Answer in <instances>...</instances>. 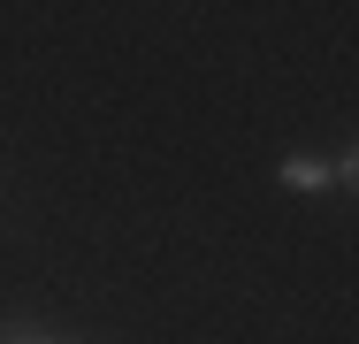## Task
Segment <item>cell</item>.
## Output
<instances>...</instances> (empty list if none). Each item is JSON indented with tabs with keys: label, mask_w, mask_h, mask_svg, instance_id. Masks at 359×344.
I'll return each mask as SVG.
<instances>
[{
	"label": "cell",
	"mask_w": 359,
	"mask_h": 344,
	"mask_svg": "<svg viewBox=\"0 0 359 344\" xmlns=\"http://www.w3.org/2000/svg\"><path fill=\"white\" fill-rule=\"evenodd\" d=\"M276 176H283V192H329L337 184V153H283Z\"/></svg>",
	"instance_id": "obj_1"
},
{
	"label": "cell",
	"mask_w": 359,
	"mask_h": 344,
	"mask_svg": "<svg viewBox=\"0 0 359 344\" xmlns=\"http://www.w3.org/2000/svg\"><path fill=\"white\" fill-rule=\"evenodd\" d=\"M54 337V329H39V322H8V329H0V344H46Z\"/></svg>",
	"instance_id": "obj_2"
},
{
	"label": "cell",
	"mask_w": 359,
	"mask_h": 344,
	"mask_svg": "<svg viewBox=\"0 0 359 344\" xmlns=\"http://www.w3.org/2000/svg\"><path fill=\"white\" fill-rule=\"evenodd\" d=\"M46 344H76V337H46Z\"/></svg>",
	"instance_id": "obj_3"
}]
</instances>
